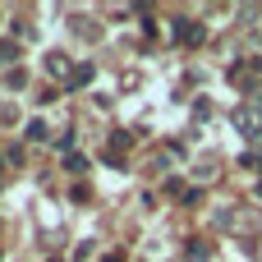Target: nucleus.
<instances>
[{"label": "nucleus", "mask_w": 262, "mask_h": 262, "mask_svg": "<svg viewBox=\"0 0 262 262\" xmlns=\"http://www.w3.org/2000/svg\"><path fill=\"white\" fill-rule=\"evenodd\" d=\"M170 37L184 41V46H203V41H207V28L193 23V18H170Z\"/></svg>", "instance_id": "nucleus-1"}, {"label": "nucleus", "mask_w": 262, "mask_h": 262, "mask_svg": "<svg viewBox=\"0 0 262 262\" xmlns=\"http://www.w3.org/2000/svg\"><path fill=\"white\" fill-rule=\"evenodd\" d=\"M235 129H239L244 138L262 143V111L258 106H239V111H235Z\"/></svg>", "instance_id": "nucleus-2"}, {"label": "nucleus", "mask_w": 262, "mask_h": 262, "mask_svg": "<svg viewBox=\"0 0 262 262\" xmlns=\"http://www.w3.org/2000/svg\"><path fill=\"white\" fill-rule=\"evenodd\" d=\"M46 69H51L55 78H64V83H69V74H74V64H69L64 51H51V55H46Z\"/></svg>", "instance_id": "nucleus-3"}, {"label": "nucleus", "mask_w": 262, "mask_h": 262, "mask_svg": "<svg viewBox=\"0 0 262 262\" xmlns=\"http://www.w3.org/2000/svg\"><path fill=\"white\" fill-rule=\"evenodd\" d=\"M184 258H189V262H207V258H212V244H203V239H189V244H184Z\"/></svg>", "instance_id": "nucleus-4"}, {"label": "nucleus", "mask_w": 262, "mask_h": 262, "mask_svg": "<svg viewBox=\"0 0 262 262\" xmlns=\"http://www.w3.org/2000/svg\"><path fill=\"white\" fill-rule=\"evenodd\" d=\"M88 83H92V64H74V74H69L64 88H88Z\"/></svg>", "instance_id": "nucleus-5"}, {"label": "nucleus", "mask_w": 262, "mask_h": 262, "mask_svg": "<svg viewBox=\"0 0 262 262\" xmlns=\"http://www.w3.org/2000/svg\"><path fill=\"white\" fill-rule=\"evenodd\" d=\"M23 134H28V143H41V138H46V124H41V120H32Z\"/></svg>", "instance_id": "nucleus-6"}, {"label": "nucleus", "mask_w": 262, "mask_h": 262, "mask_svg": "<svg viewBox=\"0 0 262 262\" xmlns=\"http://www.w3.org/2000/svg\"><path fill=\"white\" fill-rule=\"evenodd\" d=\"M9 60H18V46L14 41H0V64H9Z\"/></svg>", "instance_id": "nucleus-7"}, {"label": "nucleus", "mask_w": 262, "mask_h": 262, "mask_svg": "<svg viewBox=\"0 0 262 262\" xmlns=\"http://www.w3.org/2000/svg\"><path fill=\"white\" fill-rule=\"evenodd\" d=\"M64 166H69V170H88V157H78V152H69V157H64Z\"/></svg>", "instance_id": "nucleus-8"}, {"label": "nucleus", "mask_w": 262, "mask_h": 262, "mask_svg": "<svg viewBox=\"0 0 262 262\" xmlns=\"http://www.w3.org/2000/svg\"><path fill=\"white\" fill-rule=\"evenodd\" d=\"M244 166H258V170H262V152H258V157L249 152V157H244Z\"/></svg>", "instance_id": "nucleus-9"}, {"label": "nucleus", "mask_w": 262, "mask_h": 262, "mask_svg": "<svg viewBox=\"0 0 262 262\" xmlns=\"http://www.w3.org/2000/svg\"><path fill=\"white\" fill-rule=\"evenodd\" d=\"M101 262H124V253H106V258H101Z\"/></svg>", "instance_id": "nucleus-10"}, {"label": "nucleus", "mask_w": 262, "mask_h": 262, "mask_svg": "<svg viewBox=\"0 0 262 262\" xmlns=\"http://www.w3.org/2000/svg\"><path fill=\"white\" fill-rule=\"evenodd\" d=\"M258 101H262V88H258Z\"/></svg>", "instance_id": "nucleus-11"}]
</instances>
